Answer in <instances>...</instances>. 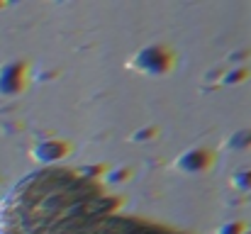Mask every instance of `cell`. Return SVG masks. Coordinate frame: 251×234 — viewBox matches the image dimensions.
Here are the masks:
<instances>
[{"mask_svg":"<svg viewBox=\"0 0 251 234\" xmlns=\"http://www.w3.org/2000/svg\"><path fill=\"white\" fill-rule=\"evenodd\" d=\"M49 215H42L25 195L12 210L10 234H168L142 225L139 220L102 215L93 205V198L74 190L71 198L64 193H42L39 185L32 188Z\"/></svg>","mask_w":251,"mask_h":234,"instance_id":"obj_1","label":"cell"}]
</instances>
